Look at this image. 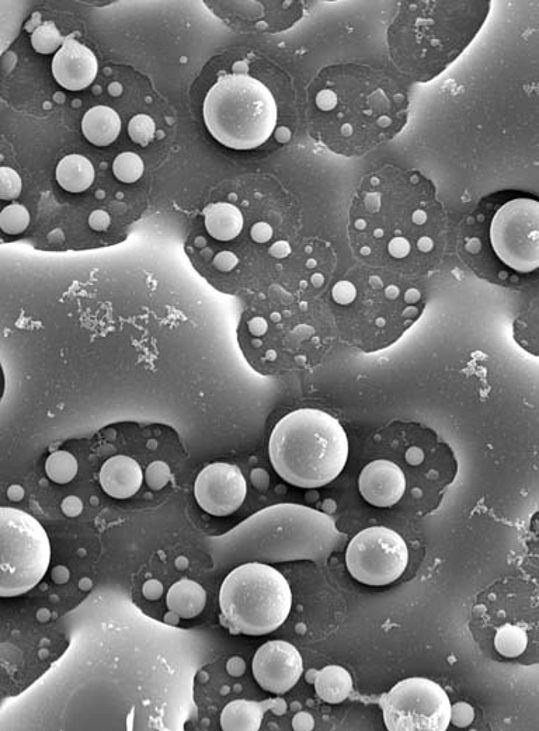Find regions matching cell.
Listing matches in <instances>:
<instances>
[{
    "label": "cell",
    "instance_id": "6da1fadb",
    "mask_svg": "<svg viewBox=\"0 0 539 731\" xmlns=\"http://www.w3.org/2000/svg\"><path fill=\"white\" fill-rule=\"evenodd\" d=\"M349 238L363 263L422 278L443 263L450 219L430 179L387 166L361 181L350 207Z\"/></svg>",
    "mask_w": 539,
    "mask_h": 731
},
{
    "label": "cell",
    "instance_id": "7a4b0ae2",
    "mask_svg": "<svg viewBox=\"0 0 539 731\" xmlns=\"http://www.w3.org/2000/svg\"><path fill=\"white\" fill-rule=\"evenodd\" d=\"M322 134L339 155L357 158L387 144L405 128L408 90L385 69L363 64L335 66L315 95Z\"/></svg>",
    "mask_w": 539,
    "mask_h": 731
},
{
    "label": "cell",
    "instance_id": "3957f363",
    "mask_svg": "<svg viewBox=\"0 0 539 731\" xmlns=\"http://www.w3.org/2000/svg\"><path fill=\"white\" fill-rule=\"evenodd\" d=\"M330 299L337 336L365 354L398 343L427 305L422 278L365 263L333 284Z\"/></svg>",
    "mask_w": 539,
    "mask_h": 731
},
{
    "label": "cell",
    "instance_id": "277c9868",
    "mask_svg": "<svg viewBox=\"0 0 539 731\" xmlns=\"http://www.w3.org/2000/svg\"><path fill=\"white\" fill-rule=\"evenodd\" d=\"M205 546L215 567L311 560L319 566L347 545L328 514L298 504H278L242 522Z\"/></svg>",
    "mask_w": 539,
    "mask_h": 731
},
{
    "label": "cell",
    "instance_id": "5b68a950",
    "mask_svg": "<svg viewBox=\"0 0 539 731\" xmlns=\"http://www.w3.org/2000/svg\"><path fill=\"white\" fill-rule=\"evenodd\" d=\"M488 2H402L388 29L391 61L401 75L430 82L474 41Z\"/></svg>",
    "mask_w": 539,
    "mask_h": 731
},
{
    "label": "cell",
    "instance_id": "8992f818",
    "mask_svg": "<svg viewBox=\"0 0 539 731\" xmlns=\"http://www.w3.org/2000/svg\"><path fill=\"white\" fill-rule=\"evenodd\" d=\"M349 452V437L339 420L316 409L288 413L269 442L274 471L301 489H319L339 478Z\"/></svg>",
    "mask_w": 539,
    "mask_h": 731
},
{
    "label": "cell",
    "instance_id": "52a82bcc",
    "mask_svg": "<svg viewBox=\"0 0 539 731\" xmlns=\"http://www.w3.org/2000/svg\"><path fill=\"white\" fill-rule=\"evenodd\" d=\"M242 350L246 360L266 375L311 370L332 350L335 323L306 304L271 309L246 322Z\"/></svg>",
    "mask_w": 539,
    "mask_h": 731
},
{
    "label": "cell",
    "instance_id": "ba28073f",
    "mask_svg": "<svg viewBox=\"0 0 539 731\" xmlns=\"http://www.w3.org/2000/svg\"><path fill=\"white\" fill-rule=\"evenodd\" d=\"M204 121L212 137L228 148L249 151L276 131L278 110L269 87L252 76L225 75L204 102Z\"/></svg>",
    "mask_w": 539,
    "mask_h": 731
},
{
    "label": "cell",
    "instance_id": "9c48e42d",
    "mask_svg": "<svg viewBox=\"0 0 539 731\" xmlns=\"http://www.w3.org/2000/svg\"><path fill=\"white\" fill-rule=\"evenodd\" d=\"M489 246L502 266L520 274L539 268V201L530 197L510 198L489 212L476 207L461 231L462 254Z\"/></svg>",
    "mask_w": 539,
    "mask_h": 731
},
{
    "label": "cell",
    "instance_id": "30bf717a",
    "mask_svg": "<svg viewBox=\"0 0 539 731\" xmlns=\"http://www.w3.org/2000/svg\"><path fill=\"white\" fill-rule=\"evenodd\" d=\"M219 607L222 623L234 635H267L287 621L292 591L274 567L245 563L225 577L219 591Z\"/></svg>",
    "mask_w": 539,
    "mask_h": 731
},
{
    "label": "cell",
    "instance_id": "8fae6325",
    "mask_svg": "<svg viewBox=\"0 0 539 731\" xmlns=\"http://www.w3.org/2000/svg\"><path fill=\"white\" fill-rule=\"evenodd\" d=\"M51 562V545L43 525L24 511L0 510V595L26 594L37 586Z\"/></svg>",
    "mask_w": 539,
    "mask_h": 731
},
{
    "label": "cell",
    "instance_id": "7c38bea8",
    "mask_svg": "<svg viewBox=\"0 0 539 731\" xmlns=\"http://www.w3.org/2000/svg\"><path fill=\"white\" fill-rule=\"evenodd\" d=\"M391 731H445L452 705L447 692L427 678H408L396 684L379 703Z\"/></svg>",
    "mask_w": 539,
    "mask_h": 731
},
{
    "label": "cell",
    "instance_id": "4fadbf2b",
    "mask_svg": "<svg viewBox=\"0 0 539 731\" xmlns=\"http://www.w3.org/2000/svg\"><path fill=\"white\" fill-rule=\"evenodd\" d=\"M349 573L360 583L381 587L394 583L409 565L408 545L394 529L371 527L351 539L346 551Z\"/></svg>",
    "mask_w": 539,
    "mask_h": 731
},
{
    "label": "cell",
    "instance_id": "5bb4252c",
    "mask_svg": "<svg viewBox=\"0 0 539 731\" xmlns=\"http://www.w3.org/2000/svg\"><path fill=\"white\" fill-rule=\"evenodd\" d=\"M194 494L198 506L215 517H226L241 508L248 494V482L234 465L212 464L197 476Z\"/></svg>",
    "mask_w": 539,
    "mask_h": 731
},
{
    "label": "cell",
    "instance_id": "9a60e30c",
    "mask_svg": "<svg viewBox=\"0 0 539 731\" xmlns=\"http://www.w3.org/2000/svg\"><path fill=\"white\" fill-rule=\"evenodd\" d=\"M252 670L264 691L283 695L297 685L304 673V660L291 643L271 640L257 650Z\"/></svg>",
    "mask_w": 539,
    "mask_h": 731
},
{
    "label": "cell",
    "instance_id": "2e32d148",
    "mask_svg": "<svg viewBox=\"0 0 539 731\" xmlns=\"http://www.w3.org/2000/svg\"><path fill=\"white\" fill-rule=\"evenodd\" d=\"M358 490L371 506L394 507L405 497L408 478L401 466L391 459H375L361 471Z\"/></svg>",
    "mask_w": 539,
    "mask_h": 731
},
{
    "label": "cell",
    "instance_id": "e0dca14e",
    "mask_svg": "<svg viewBox=\"0 0 539 731\" xmlns=\"http://www.w3.org/2000/svg\"><path fill=\"white\" fill-rule=\"evenodd\" d=\"M96 55L73 38H66L52 61V73L59 85L71 92H79L95 82L97 76Z\"/></svg>",
    "mask_w": 539,
    "mask_h": 731
},
{
    "label": "cell",
    "instance_id": "ac0fdd59",
    "mask_svg": "<svg viewBox=\"0 0 539 731\" xmlns=\"http://www.w3.org/2000/svg\"><path fill=\"white\" fill-rule=\"evenodd\" d=\"M144 482V472L135 459L117 455L107 459L100 471V485L113 499L125 500L135 496Z\"/></svg>",
    "mask_w": 539,
    "mask_h": 731
},
{
    "label": "cell",
    "instance_id": "d6986e66",
    "mask_svg": "<svg viewBox=\"0 0 539 731\" xmlns=\"http://www.w3.org/2000/svg\"><path fill=\"white\" fill-rule=\"evenodd\" d=\"M277 701H234L222 710L221 726L225 731H257L262 727L264 713L273 709Z\"/></svg>",
    "mask_w": 539,
    "mask_h": 731
},
{
    "label": "cell",
    "instance_id": "ffe728a7",
    "mask_svg": "<svg viewBox=\"0 0 539 731\" xmlns=\"http://www.w3.org/2000/svg\"><path fill=\"white\" fill-rule=\"evenodd\" d=\"M82 131L90 144L109 146L120 135L121 120L110 107H93L83 117Z\"/></svg>",
    "mask_w": 539,
    "mask_h": 731
},
{
    "label": "cell",
    "instance_id": "44dd1931",
    "mask_svg": "<svg viewBox=\"0 0 539 731\" xmlns=\"http://www.w3.org/2000/svg\"><path fill=\"white\" fill-rule=\"evenodd\" d=\"M166 604L172 614L179 618H196L204 611L205 604H207V593L196 581L183 579L170 587Z\"/></svg>",
    "mask_w": 539,
    "mask_h": 731
},
{
    "label": "cell",
    "instance_id": "7402d4cb",
    "mask_svg": "<svg viewBox=\"0 0 539 731\" xmlns=\"http://www.w3.org/2000/svg\"><path fill=\"white\" fill-rule=\"evenodd\" d=\"M205 228L212 238L229 242L241 235L243 215L239 208L228 203L208 205L204 210Z\"/></svg>",
    "mask_w": 539,
    "mask_h": 731
},
{
    "label": "cell",
    "instance_id": "603a6c76",
    "mask_svg": "<svg viewBox=\"0 0 539 731\" xmlns=\"http://www.w3.org/2000/svg\"><path fill=\"white\" fill-rule=\"evenodd\" d=\"M316 694L323 702L342 703L353 692V678L346 668L328 666L316 671L314 680Z\"/></svg>",
    "mask_w": 539,
    "mask_h": 731
},
{
    "label": "cell",
    "instance_id": "cb8c5ba5",
    "mask_svg": "<svg viewBox=\"0 0 539 731\" xmlns=\"http://www.w3.org/2000/svg\"><path fill=\"white\" fill-rule=\"evenodd\" d=\"M57 181L69 193H83L95 181V167L82 155H69L59 162Z\"/></svg>",
    "mask_w": 539,
    "mask_h": 731
},
{
    "label": "cell",
    "instance_id": "d4e9b609",
    "mask_svg": "<svg viewBox=\"0 0 539 731\" xmlns=\"http://www.w3.org/2000/svg\"><path fill=\"white\" fill-rule=\"evenodd\" d=\"M45 471H47L48 478L52 482L68 483L78 473V462H76L75 456L68 454V452H55L48 458Z\"/></svg>",
    "mask_w": 539,
    "mask_h": 731
},
{
    "label": "cell",
    "instance_id": "484cf974",
    "mask_svg": "<svg viewBox=\"0 0 539 731\" xmlns=\"http://www.w3.org/2000/svg\"><path fill=\"white\" fill-rule=\"evenodd\" d=\"M113 172L114 176L123 183H135L144 173V162L135 153H121L114 160Z\"/></svg>",
    "mask_w": 539,
    "mask_h": 731
},
{
    "label": "cell",
    "instance_id": "4316f807",
    "mask_svg": "<svg viewBox=\"0 0 539 731\" xmlns=\"http://www.w3.org/2000/svg\"><path fill=\"white\" fill-rule=\"evenodd\" d=\"M497 652L506 657L517 656L524 650L525 636L521 630L506 626L497 632L495 639Z\"/></svg>",
    "mask_w": 539,
    "mask_h": 731
},
{
    "label": "cell",
    "instance_id": "83f0119b",
    "mask_svg": "<svg viewBox=\"0 0 539 731\" xmlns=\"http://www.w3.org/2000/svg\"><path fill=\"white\" fill-rule=\"evenodd\" d=\"M30 215L22 205H12L0 214V228L9 235H16L26 231L29 226Z\"/></svg>",
    "mask_w": 539,
    "mask_h": 731
},
{
    "label": "cell",
    "instance_id": "f1b7e54d",
    "mask_svg": "<svg viewBox=\"0 0 539 731\" xmlns=\"http://www.w3.org/2000/svg\"><path fill=\"white\" fill-rule=\"evenodd\" d=\"M31 40H33V47L40 54H51V52L57 50L59 45L65 43L54 23H45L43 26L38 27L34 31Z\"/></svg>",
    "mask_w": 539,
    "mask_h": 731
},
{
    "label": "cell",
    "instance_id": "f546056e",
    "mask_svg": "<svg viewBox=\"0 0 539 731\" xmlns=\"http://www.w3.org/2000/svg\"><path fill=\"white\" fill-rule=\"evenodd\" d=\"M156 127L151 117L145 114H138L128 124V134L132 141L138 145H148L155 137Z\"/></svg>",
    "mask_w": 539,
    "mask_h": 731
},
{
    "label": "cell",
    "instance_id": "4dcf8cb0",
    "mask_svg": "<svg viewBox=\"0 0 539 731\" xmlns=\"http://www.w3.org/2000/svg\"><path fill=\"white\" fill-rule=\"evenodd\" d=\"M22 193V180L15 170L9 167L0 169V197L3 200H13Z\"/></svg>",
    "mask_w": 539,
    "mask_h": 731
},
{
    "label": "cell",
    "instance_id": "1f68e13d",
    "mask_svg": "<svg viewBox=\"0 0 539 731\" xmlns=\"http://www.w3.org/2000/svg\"><path fill=\"white\" fill-rule=\"evenodd\" d=\"M170 476L168 465L163 462H155L146 471V480L153 490L162 489L168 483Z\"/></svg>",
    "mask_w": 539,
    "mask_h": 731
},
{
    "label": "cell",
    "instance_id": "d6a6232c",
    "mask_svg": "<svg viewBox=\"0 0 539 731\" xmlns=\"http://www.w3.org/2000/svg\"><path fill=\"white\" fill-rule=\"evenodd\" d=\"M474 720V709L468 703L452 706L451 722L458 727H467Z\"/></svg>",
    "mask_w": 539,
    "mask_h": 731
},
{
    "label": "cell",
    "instance_id": "836d02e7",
    "mask_svg": "<svg viewBox=\"0 0 539 731\" xmlns=\"http://www.w3.org/2000/svg\"><path fill=\"white\" fill-rule=\"evenodd\" d=\"M292 726H294L295 730L299 731L312 730L314 729V717L306 712L298 713V715H295L294 720H292Z\"/></svg>",
    "mask_w": 539,
    "mask_h": 731
},
{
    "label": "cell",
    "instance_id": "e575fe53",
    "mask_svg": "<svg viewBox=\"0 0 539 731\" xmlns=\"http://www.w3.org/2000/svg\"><path fill=\"white\" fill-rule=\"evenodd\" d=\"M62 510H64V513L69 515V517H76V515L81 514L82 501L79 500L78 497H68V499H65L64 503H62Z\"/></svg>",
    "mask_w": 539,
    "mask_h": 731
},
{
    "label": "cell",
    "instance_id": "d590c367",
    "mask_svg": "<svg viewBox=\"0 0 539 731\" xmlns=\"http://www.w3.org/2000/svg\"><path fill=\"white\" fill-rule=\"evenodd\" d=\"M236 263H238V259H236L232 253H221L217 256V259H215V266L222 271L231 270V268H234Z\"/></svg>",
    "mask_w": 539,
    "mask_h": 731
},
{
    "label": "cell",
    "instance_id": "8d00e7d4",
    "mask_svg": "<svg viewBox=\"0 0 539 731\" xmlns=\"http://www.w3.org/2000/svg\"><path fill=\"white\" fill-rule=\"evenodd\" d=\"M162 591V584L156 580L148 581L144 586L145 597L149 598V600H156V598L161 597Z\"/></svg>",
    "mask_w": 539,
    "mask_h": 731
},
{
    "label": "cell",
    "instance_id": "74e56055",
    "mask_svg": "<svg viewBox=\"0 0 539 731\" xmlns=\"http://www.w3.org/2000/svg\"><path fill=\"white\" fill-rule=\"evenodd\" d=\"M228 673L234 675V677H239V675L245 673V663H243V660L239 659V657H234V659L229 661Z\"/></svg>",
    "mask_w": 539,
    "mask_h": 731
},
{
    "label": "cell",
    "instance_id": "f35d334b",
    "mask_svg": "<svg viewBox=\"0 0 539 731\" xmlns=\"http://www.w3.org/2000/svg\"><path fill=\"white\" fill-rule=\"evenodd\" d=\"M52 577H54L55 583H65L69 579V572L65 567H57L52 573Z\"/></svg>",
    "mask_w": 539,
    "mask_h": 731
}]
</instances>
